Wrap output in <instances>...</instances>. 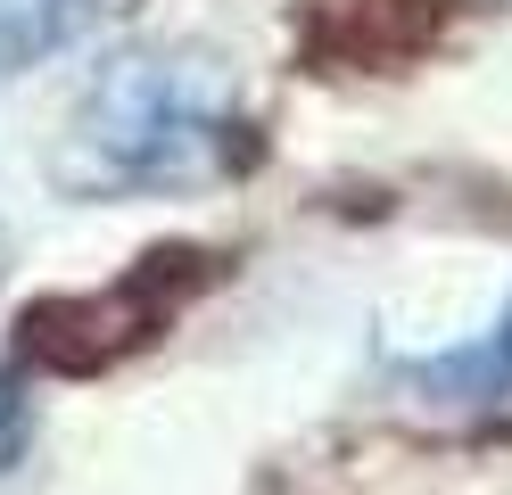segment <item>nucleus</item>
<instances>
[{
  "mask_svg": "<svg viewBox=\"0 0 512 495\" xmlns=\"http://www.w3.org/2000/svg\"><path fill=\"white\" fill-rule=\"evenodd\" d=\"M240 83L207 50H116L83 75L58 141V182L83 198H182L248 165Z\"/></svg>",
  "mask_w": 512,
  "mask_h": 495,
  "instance_id": "f257e3e1",
  "label": "nucleus"
},
{
  "mask_svg": "<svg viewBox=\"0 0 512 495\" xmlns=\"http://www.w3.org/2000/svg\"><path fill=\"white\" fill-rule=\"evenodd\" d=\"M405 388L430 396L446 413H488V405H512V306L479 330V339L446 347V355H413L405 363Z\"/></svg>",
  "mask_w": 512,
  "mask_h": 495,
  "instance_id": "f03ea898",
  "label": "nucleus"
},
{
  "mask_svg": "<svg viewBox=\"0 0 512 495\" xmlns=\"http://www.w3.org/2000/svg\"><path fill=\"white\" fill-rule=\"evenodd\" d=\"M116 0H0V66H42L75 50Z\"/></svg>",
  "mask_w": 512,
  "mask_h": 495,
  "instance_id": "7ed1b4c3",
  "label": "nucleus"
},
{
  "mask_svg": "<svg viewBox=\"0 0 512 495\" xmlns=\"http://www.w3.org/2000/svg\"><path fill=\"white\" fill-rule=\"evenodd\" d=\"M25 438H34V396H25L17 372H0V471L25 454Z\"/></svg>",
  "mask_w": 512,
  "mask_h": 495,
  "instance_id": "20e7f679",
  "label": "nucleus"
}]
</instances>
